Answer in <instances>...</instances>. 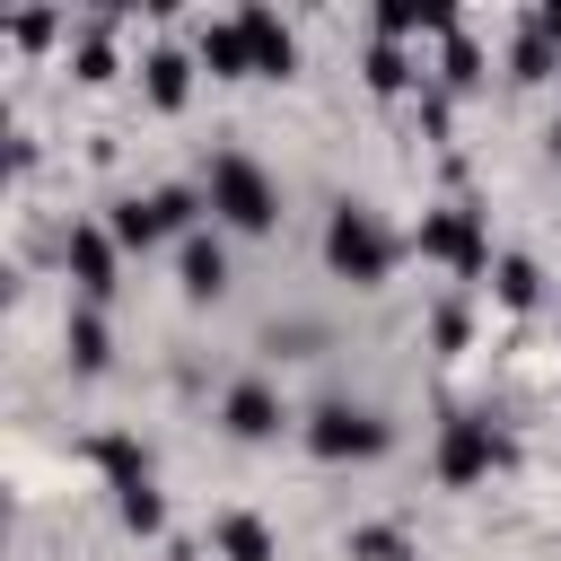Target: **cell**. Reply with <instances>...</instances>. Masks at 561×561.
Wrapping results in <instances>:
<instances>
[{
	"label": "cell",
	"mask_w": 561,
	"mask_h": 561,
	"mask_svg": "<svg viewBox=\"0 0 561 561\" xmlns=\"http://www.w3.org/2000/svg\"><path fill=\"white\" fill-rule=\"evenodd\" d=\"M324 263L351 280V289H377L394 263H403V237L377 219V210H359V202H342L333 219H324Z\"/></svg>",
	"instance_id": "obj_1"
},
{
	"label": "cell",
	"mask_w": 561,
	"mask_h": 561,
	"mask_svg": "<svg viewBox=\"0 0 561 561\" xmlns=\"http://www.w3.org/2000/svg\"><path fill=\"white\" fill-rule=\"evenodd\" d=\"M202 202H210V210H219V228H237V237H263V228L280 219V193H272V175H263L245 149H219V158H210Z\"/></svg>",
	"instance_id": "obj_2"
},
{
	"label": "cell",
	"mask_w": 561,
	"mask_h": 561,
	"mask_svg": "<svg viewBox=\"0 0 561 561\" xmlns=\"http://www.w3.org/2000/svg\"><path fill=\"white\" fill-rule=\"evenodd\" d=\"M88 456H96V473H105V491H114V517H123L131 535H158V526H167V500H158V473H149V456H140L123 430H105Z\"/></svg>",
	"instance_id": "obj_3"
},
{
	"label": "cell",
	"mask_w": 561,
	"mask_h": 561,
	"mask_svg": "<svg viewBox=\"0 0 561 561\" xmlns=\"http://www.w3.org/2000/svg\"><path fill=\"white\" fill-rule=\"evenodd\" d=\"M307 447H316L324 465H368V456L394 447V421H377L368 403H316V412H307Z\"/></svg>",
	"instance_id": "obj_4"
},
{
	"label": "cell",
	"mask_w": 561,
	"mask_h": 561,
	"mask_svg": "<svg viewBox=\"0 0 561 561\" xmlns=\"http://www.w3.org/2000/svg\"><path fill=\"white\" fill-rule=\"evenodd\" d=\"M500 465H508V430L491 412H447V430H438V482L465 491V482H482Z\"/></svg>",
	"instance_id": "obj_5"
},
{
	"label": "cell",
	"mask_w": 561,
	"mask_h": 561,
	"mask_svg": "<svg viewBox=\"0 0 561 561\" xmlns=\"http://www.w3.org/2000/svg\"><path fill=\"white\" fill-rule=\"evenodd\" d=\"M412 245H421L430 263H447L456 280H491V272H500V263H491V237H482V210H465V202H447V210H430Z\"/></svg>",
	"instance_id": "obj_6"
},
{
	"label": "cell",
	"mask_w": 561,
	"mask_h": 561,
	"mask_svg": "<svg viewBox=\"0 0 561 561\" xmlns=\"http://www.w3.org/2000/svg\"><path fill=\"white\" fill-rule=\"evenodd\" d=\"M61 263H70V280H79V307H105V298L123 289V280H114V272H123V245H114L105 219H79V228L61 237Z\"/></svg>",
	"instance_id": "obj_7"
},
{
	"label": "cell",
	"mask_w": 561,
	"mask_h": 561,
	"mask_svg": "<svg viewBox=\"0 0 561 561\" xmlns=\"http://www.w3.org/2000/svg\"><path fill=\"white\" fill-rule=\"evenodd\" d=\"M219 421H228V438H272L289 412H280V386H263V377H237V386H228V403H219Z\"/></svg>",
	"instance_id": "obj_8"
},
{
	"label": "cell",
	"mask_w": 561,
	"mask_h": 561,
	"mask_svg": "<svg viewBox=\"0 0 561 561\" xmlns=\"http://www.w3.org/2000/svg\"><path fill=\"white\" fill-rule=\"evenodd\" d=\"M237 26H245V53H254V79H289L298 70V35L272 9H237Z\"/></svg>",
	"instance_id": "obj_9"
},
{
	"label": "cell",
	"mask_w": 561,
	"mask_h": 561,
	"mask_svg": "<svg viewBox=\"0 0 561 561\" xmlns=\"http://www.w3.org/2000/svg\"><path fill=\"white\" fill-rule=\"evenodd\" d=\"M175 272H184V298H219V289H228V245H219V228L175 237Z\"/></svg>",
	"instance_id": "obj_10"
},
{
	"label": "cell",
	"mask_w": 561,
	"mask_h": 561,
	"mask_svg": "<svg viewBox=\"0 0 561 561\" xmlns=\"http://www.w3.org/2000/svg\"><path fill=\"white\" fill-rule=\"evenodd\" d=\"M377 35L403 44V35H456V9L447 0H386L377 9Z\"/></svg>",
	"instance_id": "obj_11"
},
{
	"label": "cell",
	"mask_w": 561,
	"mask_h": 561,
	"mask_svg": "<svg viewBox=\"0 0 561 561\" xmlns=\"http://www.w3.org/2000/svg\"><path fill=\"white\" fill-rule=\"evenodd\" d=\"M193 61H202L210 79H254V53H245V26H237V18H210Z\"/></svg>",
	"instance_id": "obj_12"
},
{
	"label": "cell",
	"mask_w": 561,
	"mask_h": 561,
	"mask_svg": "<svg viewBox=\"0 0 561 561\" xmlns=\"http://www.w3.org/2000/svg\"><path fill=\"white\" fill-rule=\"evenodd\" d=\"M140 79H149V105H167V114H175V105L193 96V61H184L175 44H158V53L140 61Z\"/></svg>",
	"instance_id": "obj_13"
},
{
	"label": "cell",
	"mask_w": 561,
	"mask_h": 561,
	"mask_svg": "<svg viewBox=\"0 0 561 561\" xmlns=\"http://www.w3.org/2000/svg\"><path fill=\"white\" fill-rule=\"evenodd\" d=\"M61 342H70V368H79V377H96V368L114 359V342H105V316H96V307H70Z\"/></svg>",
	"instance_id": "obj_14"
},
{
	"label": "cell",
	"mask_w": 561,
	"mask_h": 561,
	"mask_svg": "<svg viewBox=\"0 0 561 561\" xmlns=\"http://www.w3.org/2000/svg\"><path fill=\"white\" fill-rule=\"evenodd\" d=\"M219 561H280V543H272V526L263 517H219Z\"/></svg>",
	"instance_id": "obj_15"
},
{
	"label": "cell",
	"mask_w": 561,
	"mask_h": 561,
	"mask_svg": "<svg viewBox=\"0 0 561 561\" xmlns=\"http://www.w3.org/2000/svg\"><path fill=\"white\" fill-rule=\"evenodd\" d=\"M552 70H561V53H552L543 18H526V26H517V44H508V79H552Z\"/></svg>",
	"instance_id": "obj_16"
},
{
	"label": "cell",
	"mask_w": 561,
	"mask_h": 561,
	"mask_svg": "<svg viewBox=\"0 0 561 561\" xmlns=\"http://www.w3.org/2000/svg\"><path fill=\"white\" fill-rule=\"evenodd\" d=\"M70 61H79V79H114V26L88 18V26L70 35Z\"/></svg>",
	"instance_id": "obj_17"
},
{
	"label": "cell",
	"mask_w": 561,
	"mask_h": 561,
	"mask_svg": "<svg viewBox=\"0 0 561 561\" xmlns=\"http://www.w3.org/2000/svg\"><path fill=\"white\" fill-rule=\"evenodd\" d=\"M491 289H500V307H535V298H543V272H535L526 254H500V272H491Z\"/></svg>",
	"instance_id": "obj_18"
},
{
	"label": "cell",
	"mask_w": 561,
	"mask_h": 561,
	"mask_svg": "<svg viewBox=\"0 0 561 561\" xmlns=\"http://www.w3.org/2000/svg\"><path fill=\"white\" fill-rule=\"evenodd\" d=\"M368 88H377V96H394V88H412V53L377 35V44H368Z\"/></svg>",
	"instance_id": "obj_19"
},
{
	"label": "cell",
	"mask_w": 561,
	"mask_h": 561,
	"mask_svg": "<svg viewBox=\"0 0 561 561\" xmlns=\"http://www.w3.org/2000/svg\"><path fill=\"white\" fill-rule=\"evenodd\" d=\"M438 79H447V88H473V79H482V53H473V35H447V53H438Z\"/></svg>",
	"instance_id": "obj_20"
},
{
	"label": "cell",
	"mask_w": 561,
	"mask_h": 561,
	"mask_svg": "<svg viewBox=\"0 0 561 561\" xmlns=\"http://www.w3.org/2000/svg\"><path fill=\"white\" fill-rule=\"evenodd\" d=\"M351 561H412V543H403L394 526H359V535H351Z\"/></svg>",
	"instance_id": "obj_21"
},
{
	"label": "cell",
	"mask_w": 561,
	"mask_h": 561,
	"mask_svg": "<svg viewBox=\"0 0 561 561\" xmlns=\"http://www.w3.org/2000/svg\"><path fill=\"white\" fill-rule=\"evenodd\" d=\"M465 324H473V316H465V298H447V307L430 316V333H438V351H465Z\"/></svg>",
	"instance_id": "obj_22"
},
{
	"label": "cell",
	"mask_w": 561,
	"mask_h": 561,
	"mask_svg": "<svg viewBox=\"0 0 561 561\" xmlns=\"http://www.w3.org/2000/svg\"><path fill=\"white\" fill-rule=\"evenodd\" d=\"M9 35H18V44H26V53H35V44H53V35H61V18H18V26H9Z\"/></svg>",
	"instance_id": "obj_23"
},
{
	"label": "cell",
	"mask_w": 561,
	"mask_h": 561,
	"mask_svg": "<svg viewBox=\"0 0 561 561\" xmlns=\"http://www.w3.org/2000/svg\"><path fill=\"white\" fill-rule=\"evenodd\" d=\"M543 140H552V167H561V123H552V131H543Z\"/></svg>",
	"instance_id": "obj_24"
}]
</instances>
